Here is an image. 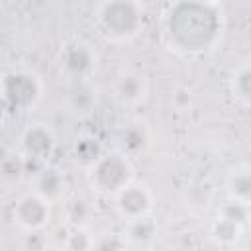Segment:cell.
Listing matches in <instances>:
<instances>
[{
  "label": "cell",
  "mask_w": 251,
  "mask_h": 251,
  "mask_svg": "<svg viewBox=\"0 0 251 251\" xmlns=\"http://www.w3.org/2000/svg\"><path fill=\"white\" fill-rule=\"evenodd\" d=\"M92 65V53L82 43L67 45L65 49V67L73 73H84Z\"/></svg>",
  "instance_id": "52a82bcc"
},
{
  "label": "cell",
  "mask_w": 251,
  "mask_h": 251,
  "mask_svg": "<svg viewBox=\"0 0 251 251\" xmlns=\"http://www.w3.org/2000/svg\"><path fill=\"white\" fill-rule=\"evenodd\" d=\"M249 186H251V182H249V173H247V169L237 171L235 176L231 178V194H233V198H235L237 202L247 204V202H249Z\"/></svg>",
  "instance_id": "ba28073f"
},
{
  "label": "cell",
  "mask_w": 251,
  "mask_h": 251,
  "mask_svg": "<svg viewBox=\"0 0 251 251\" xmlns=\"http://www.w3.org/2000/svg\"><path fill=\"white\" fill-rule=\"evenodd\" d=\"M129 180V165L118 155L100 159L96 169H92V182L98 184V190L120 192Z\"/></svg>",
  "instance_id": "7a4b0ae2"
},
{
  "label": "cell",
  "mask_w": 251,
  "mask_h": 251,
  "mask_svg": "<svg viewBox=\"0 0 251 251\" xmlns=\"http://www.w3.org/2000/svg\"><path fill=\"white\" fill-rule=\"evenodd\" d=\"M139 80L137 78H133V76H127V78H124L122 80V94L126 96V98H135V96H139Z\"/></svg>",
  "instance_id": "8fae6325"
},
{
  "label": "cell",
  "mask_w": 251,
  "mask_h": 251,
  "mask_svg": "<svg viewBox=\"0 0 251 251\" xmlns=\"http://www.w3.org/2000/svg\"><path fill=\"white\" fill-rule=\"evenodd\" d=\"M139 8L133 0H112L102 10V24L108 33L126 37L135 33L139 25Z\"/></svg>",
  "instance_id": "6da1fadb"
},
{
  "label": "cell",
  "mask_w": 251,
  "mask_h": 251,
  "mask_svg": "<svg viewBox=\"0 0 251 251\" xmlns=\"http://www.w3.org/2000/svg\"><path fill=\"white\" fill-rule=\"evenodd\" d=\"M235 80L241 84V86L235 90V94L247 104V98H249V71H247V67H243L241 73L235 75Z\"/></svg>",
  "instance_id": "30bf717a"
},
{
  "label": "cell",
  "mask_w": 251,
  "mask_h": 251,
  "mask_svg": "<svg viewBox=\"0 0 251 251\" xmlns=\"http://www.w3.org/2000/svg\"><path fill=\"white\" fill-rule=\"evenodd\" d=\"M47 202L39 196H24L20 202H18V208H16V216H18V222L24 226V227H39L45 224L47 220Z\"/></svg>",
  "instance_id": "5b68a950"
},
{
  "label": "cell",
  "mask_w": 251,
  "mask_h": 251,
  "mask_svg": "<svg viewBox=\"0 0 251 251\" xmlns=\"http://www.w3.org/2000/svg\"><path fill=\"white\" fill-rule=\"evenodd\" d=\"M200 2H206V4H216V0H200Z\"/></svg>",
  "instance_id": "7c38bea8"
},
{
  "label": "cell",
  "mask_w": 251,
  "mask_h": 251,
  "mask_svg": "<svg viewBox=\"0 0 251 251\" xmlns=\"http://www.w3.org/2000/svg\"><path fill=\"white\" fill-rule=\"evenodd\" d=\"M149 206H151V198H149V194H147L145 188L126 184V186L120 190L118 208H120V212H122L126 218H129V220L143 218L145 212L149 210Z\"/></svg>",
  "instance_id": "277c9868"
},
{
  "label": "cell",
  "mask_w": 251,
  "mask_h": 251,
  "mask_svg": "<svg viewBox=\"0 0 251 251\" xmlns=\"http://www.w3.org/2000/svg\"><path fill=\"white\" fill-rule=\"evenodd\" d=\"M61 188V178L53 171H43L39 180V194L41 196H55Z\"/></svg>",
  "instance_id": "9c48e42d"
},
{
  "label": "cell",
  "mask_w": 251,
  "mask_h": 251,
  "mask_svg": "<svg viewBox=\"0 0 251 251\" xmlns=\"http://www.w3.org/2000/svg\"><path fill=\"white\" fill-rule=\"evenodd\" d=\"M24 145L27 149V153L33 157V159H41L43 155H47L51 151V145H53V139L49 135L47 129L43 127H33L25 133L24 137Z\"/></svg>",
  "instance_id": "8992f818"
},
{
  "label": "cell",
  "mask_w": 251,
  "mask_h": 251,
  "mask_svg": "<svg viewBox=\"0 0 251 251\" xmlns=\"http://www.w3.org/2000/svg\"><path fill=\"white\" fill-rule=\"evenodd\" d=\"M0 94H2L6 104L29 106L39 96L37 80L29 73H12L4 78V88H2Z\"/></svg>",
  "instance_id": "3957f363"
}]
</instances>
